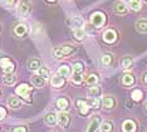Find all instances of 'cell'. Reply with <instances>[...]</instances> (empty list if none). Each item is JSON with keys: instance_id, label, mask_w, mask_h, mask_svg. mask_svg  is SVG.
<instances>
[{"instance_id": "cell-16", "label": "cell", "mask_w": 147, "mask_h": 132, "mask_svg": "<svg viewBox=\"0 0 147 132\" xmlns=\"http://www.w3.org/2000/svg\"><path fill=\"white\" fill-rule=\"evenodd\" d=\"M32 83H33V86L34 87L42 88V87H44V84H45V79L43 78V77L39 76V74H36V76L32 77Z\"/></svg>"}, {"instance_id": "cell-4", "label": "cell", "mask_w": 147, "mask_h": 132, "mask_svg": "<svg viewBox=\"0 0 147 132\" xmlns=\"http://www.w3.org/2000/svg\"><path fill=\"white\" fill-rule=\"evenodd\" d=\"M30 91H32V87H29L28 84H25V83H23L19 87H16V94H19V96L23 97L26 101H30V98H29Z\"/></svg>"}, {"instance_id": "cell-25", "label": "cell", "mask_w": 147, "mask_h": 132, "mask_svg": "<svg viewBox=\"0 0 147 132\" xmlns=\"http://www.w3.org/2000/svg\"><path fill=\"white\" fill-rule=\"evenodd\" d=\"M69 106V102L65 100V98H59L58 101H57V107L59 108V110H67Z\"/></svg>"}, {"instance_id": "cell-22", "label": "cell", "mask_w": 147, "mask_h": 132, "mask_svg": "<svg viewBox=\"0 0 147 132\" xmlns=\"http://www.w3.org/2000/svg\"><path fill=\"white\" fill-rule=\"evenodd\" d=\"M99 94H101V88H99V87L93 86V87H89L88 88V96L89 97L94 98V97H98Z\"/></svg>"}, {"instance_id": "cell-5", "label": "cell", "mask_w": 147, "mask_h": 132, "mask_svg": "<svg viewBox=\"0 0 147 132\" xmlns=\"http://www.w3.org/2000/svg\"><path fill=\"white\" fill-rule=\"evenodd\" d=\"M0 67H1V69L4 70L5 73H11L15 68L14 63H13L9 58H6V57H3L1 58V60H0Z\"/></svg>"}, {"instance_id": "cell-10", "label": "cell", "mask_w": 147, "mask_h": 132, "mask_svg": "<svg viewBox=\"0 0 147 132\" xmlns=\"http://www.w3.org/2000/svg\"><path fill=\"white\" fill-rule=\"evenodd\" d=\"M99 127H101V118L99 117L93 118V120L91 121V123L88 125V127H87L86 132H97Z\"/></svg>"}, {"instance_id": "cell-20", "label": "cell", "mask_w": 147, "mask_h": 132, "mask_svg": "<svg viewBox=\"0 0 147 132\" xmlns=\"http://www.w3.org/2000/svg\"><path fill=\"white\" fill-rule=\"evenodd\" d=\"M8 104H9V107H11V108H19L22 102L18 97H10L8 100Z\"/></svg>"}, {"instance_id": "cell-6", "label": "cell", "mask_w": 147, "mask_h": 132, "mask_svg": "<svg viewBox=\"0 0 147 132\" xmlns=\"http://www.w3.org/2000/svg\"><path fill=\"white\" fill-rule=\"evenodd\" d=\"M57 121H58V123L61 125V126L67 128L69 126V123H71V116L65 112H61L57 116Z\"/></svg>"}, {"instance_id": "cell-44", "label": "cell", "mask_w": 147, "mask_h": 132, "mask_svg": "<svg viewBox=\"0 0 147 132\" xmlns=\"http://www.w3.org/2000/svg\"><path fill=\"white\" fill-rule=\"evenodd\" d=\"M146 111H147V104H146Z\"/></svg>"}, {"instance_id": "cell-43", "label": "cell", "mask_w": 147, "mask_h": 132, "mask_svg": "<svg viewBox=\"0 0 147 132\" xmlns=\"http://www.w3.org/2000/svg\"><path fill=\"white\" fill-rule=\"evenodd\" d=\"M0 96H1V91H0Z\"/></svg>"}, {"instance_id": "cell-8", "label": "cell", "mask_w": 147, "mask_h": 132, "mask_svg": "<svg viewBox=\"0 0 147 132\" xmlns=\"http://www.w3.org/2000/svg\"><path fill=\"white\" fill-rule=\"evenodd\" d=\"M115 12L117 13V14L125 15V14H127L128 9H127V5L122 1V0H117V1L115 3Z\"/></svg>"}, {"instance_id": "cell-1", "label": "cell", "mask_w": 147, "mask_h": 132, "mask_svg": "<svg viewBox=\"0 0 147 132\" xmlns=\"http://www.w3.org/2000/svg\"><path fill=\"white\" fill-rule=\"evenodd\" d=\"M73 52H76V47L71 45V44H67V45L55 48L53 50V56H54V58H57V59H62V58H64V57L69 56V54H72Z\"/></svg>"}, {"instance_id": "cell-21", "label": "cell", "mask_w": 147, "mask_h": 132, "mask_svg": "<svg viewBox=\"0 0 147 132\" xmlns=\"http://www.w3.org/2000/svg\"><path fill=\"white\" fill-rule=\"evenodd\" d=\"M99 128H101L102 132H113V123L111 121H105Z\"/></svg>"}, {"instance_id": "cell-32", "label": "cell", "mask_w": 147, "mask_h": 132, "mask_svg": "<svg viewBox=\"0 0 147 132\" xmlns=\"http://www.w3.org/2000/svg\"><path fill=\"white\" fill-rule=\"evenodd\" d=\"M142 97H143V93H142L141 89H135V91L132 92V98H133L135 101H141Z\"/></svg>"}, {"instance_id": "cell-7", "label": "cell", "mask_w": 147, "mask_h": 132, "mask_svg": "<svg viewBox=\"0 0 147 132\" xmlns=\"http://www.w3.org/2000/svg\"><path fill=\"white\" fill-rule=\"evenodd\" d=\"M29 32V28L26 24H23V23H20V24H16L15 28H14V34L16 37H25L26 34H28Z\"/></svg>"}, {"instance_id": "cell-28", "label": "cell", "mask_w": 147, "mask_h": 132, "mask_svg": "<svg viewBox=\"0 0 147 132\" xmlns=\"http://www.w3.org/2000/svg\"><path fill=\"white\" fill-rule=\"evenodd\" d=\"M129 6H131L133 10L138 12V10H141V8H142V3H141V0H129Z\"/></svg>"}, {"instance_id": "cell-12", "label": "cell", "mask_w": 147, "mask_h": 132, "mask_svg": "<svg viewBox=\"0 0 147 132\" xmlns=\"http://www.w3.org/2000/svg\"><path fill=\"white\" fill-rule=\"evenodd\" d=\"M116 38H117V34L115 30H112V29H107L103 33V40L107 43H113L116 40Z\"/></svg>"}, {"instance_id": "cell-26", "label": "cell", "mask_w": 147, "mask_h": 132, "mask_svg": "<svg viewBox=\"0 0 147 132\" xmlns=\"http://www.w3.org/2000/svg\"><path fill=\"white\" fill-rule=\"evenodd\" d=\"M71 26H73L74 29H81L83 26V20L81 18H73L71 20Z\"/></svg>"}, {"instance_id": "cell-41", "label": "cell", "mask_w": 147, "mask_h": 132, "mask_svg": "<svg viewBox=\"0 0 147 132\" xmlns=\"http://www.w3.org/2000/svg\"><path fill=\"white\" fill-rule=\"evenodd\" d=\"M1 58H3V54H1V53H0V60H1Z\"/></svg>"}, {"instance_id": "cell-3", "label": "cell", "mask_w": 147, "mask_h": 132, "mask_svg": "<svg viewBox=\"0 0 147 132\" xmlns=\"http://www.w3.org/2000/svg\"><path fill=\"white\" fill-rule=\"evenodd\" d=\"M105 15L102 14V13L97 12V13H93L92 16H91V23L93 25L96 26V28H101V26H103V24H105Z\"/></svg>"}, {"instance_id": "cell-19", "label": "cell", "mask_w": 147, "mask_h": 132, "mask_svg": "<svg viewBox=\"0 0 147 132\" xmlns=\"http://www.w3.org/2000/svg\"><path fill=\"white\" fill-rule=\"evenodd\" d=\"M45 123L47 125H49V126H54V125L57 123V114L54 113H47V116H45Z\"/></svg>"}, {"instance_id": "cell-31", "label": "cell", "mask_w": 147, "mask_h": 132, "mask_svg": "<svg viewBox=\"0 0 147 132\" xmlns=\"http://www.w3.org/2000/svg\"><path fill=\"white\" fill-rule=\"evenodd\" d=\"M87 83L91 84V86H94L98 82V76H96V74H89L88 77H87Z\"/></svg>"}, {"instance_id": "cell-9", "label": "cell", "mask_w": 147, "mask_h": 132, "mask_svg": "<svg viewBox=\"0 0 147 132\" xmlns=\"http://www.w3.org/2000/svg\"><path fill=\"white\" fill-rule=\"evenodd\" d=\"M77 107H78V110H79V112H81V114H87L89 112V103L87 102V101L84 100H78L77 101Z\"/></svg>"}, {"instance_id": "cell-17", "label": "cell", "mask_w": 147, "mask_h": 132, "mask_svg": "<svg viewBox=\"0 0 147 132\" xmlns=\"http://www.w3.org/2000/svg\"><path fill=\"white\" fill-rule=\"evenodd\" d=\"M136 29L140 33H147V19H140L136 23Z\"/></svg>"}, {"instance_id": "cell-30", "label": "cell", "mask_w": 147, "mask_h": 132, "mask_svg": "<svg viewBox=\"0 0 147 132\" xmlns=\"http://www.w3.org/2000/svg\"><path fill=\"white\" fill-rule=\"evenodd\" d=\"M15 79H16L15 76H13V74H10V73H6V76L4 77V79H3V81H4L5 84L10 86V84H13V83L15 82Z\"/></svg>"}, {"instance_id": "cell-2", "label": "cell", "mask_w": 147, "mask_h": 132, "mask_svg": "<svg viewBox=\"0 0 147 132\" xmlns=\"http://www.w3.org/2000/svg\"><path fill=\"white\" fill-rule=\"evenodd\" d=\"M16 12H18V15L20 18H26L32 12V4L29 0H22L18 4V8H16Z\"/></svg>"}, {"instance_id": "cell-29", "label": "cell", "mask_w": 147, "mask_h": 132, "mask_svg": "<svg viewBox=\"0 0 147 132\" xmlns=\"http://www.w3.org/2000/svg\"><path fill=\"white\" fill-rule=\"evenodd\" d=\"M38 70H39V76L43 77L44 79L51 77V72H49V69L47 68V67H40V68H39Z\"/></svg>"}, {"instance_id": "cell-18", "label": "cell", "mask_w": 147, "mask_h": 132, "mask_svg": "<svg viewBox=\"0 0 147 132\" xmlns=\"http://www.w3.org/2000/svg\"><path fill=\"white\" fill-rule=\"evenodd\" d=\"M121 66H122V68H123V69H126V70L131 69V68H132V66H133V60H132V58H129V57H125V58L121 60Z\"/></svg>"}, {"instance_id": "cell-14", "label": "cell", "mask_w": 147, "mask_h": 132, "mask_svg": "<svg viewBox=\"0 0 147 132\" xmlns=\"http://www.w3.org/2000/svg\"><path fill=\"white\" fill-rule=\"evenodd\" d=\"M51 82H52V86H53V87H55V88H61L63 84H64L65 79L63 78L62 76H59V74H58V76L55 74V76H53V77H52Z\"/></svg>"}, {"instance_id": "cell-34", "label": "cell", "mask_w": 147, "mask_h": 132, "mask_svg": "<svg viewBox=\"0 0 147 132\" xmlns=\"http://www.w3.org/2000/svg\"><path fill=\"white\" fill-rule=\"evenodd\" d=\"M102 63L105 64V66H109V64L112 63V56L111 54H105V56L102 57Z\"/></svg>"}, {"instance_id": "cell-38", "label": "cell", "mask_w": 147, "mask_h": 132, "mask_svg": "<svg viewBox=\"0 0 147 132\" xmlns=\"http://www.w3.org/2000/svg\"><path fill=\"white\" fill-rule=\"evenodd\" d=\"M13 132H26V128L24 126H19V127H15Z\"/></svg>"}, {"instance_id": "cell-15", "label": "cell", "mask_w": 147, "mask_h": 132, "mask_svg": "<svg viewBox=\"0 0 147 132\" xmlns=\"http://www.w3.org/2000/svg\"><path fill=\"white\" fill-rule=\"evenodd\" d=\"M122 130H123V132H135L136 131V123L131 120H127L122 125Z\"/></svg>"}, {"instance_id": "cell-39", "label": "cell", "mask_w": 147, "mask_h": 132, "mask_svg": "<svg viewBox=\"0 0 147 132\" xmlns=\"http://www.w3.org/2000/svg\"><path fill=\"white\" fill-rule=\"evenodd\" d=\"M6 116V110L4 107H0V120H3Z\"/></svg>"}, {"instance_id": "cell-13", "label": "cell", "mask_w": 147, "mask_h": 132, "mask_svg": "<svg viewBox=\"0 0 147 132\" xmlns=\"http://www.w3.org/2000/svg\"><path fill=\"white\" fill-rule=\"evenodd\" d=\"M42 67V62L38 58H32L28 60V68L30 70H38Z\"/></svg>"}, {"instance_id": "cell-35", "label": "cell", "mask_w": 147, "mask_h": 132, "mask_svg": "<svg viewBox=\"0 0 147 132\" xmlns=\"http://www.w3.org/2000/svg\"><path fill=\"white\" fill-rule=\"evenodd\" d=\"M73 69H74V73H82L83 72V64L77 62L74 63V66H73Z\"/></svg>"}, {"instance_id": "cell-11", "label": "cell", "mask_w": 147, "mask_h": 132, "mask_svg": "<svg viewBox=\"0 0 147 132\" xmlns=\"http://www.w3.org/2000/svg\"><path fill=\"white\" fill-rule=\"evenodd\" d=\"M102 104H103V107H105L106 110H111V108H113V107L116 106L115 97H112V96H105V97H103V100H102Z\"/></svg>"}, {"instance_id": "cell-40", "label": "cell", "mask_w": 147, "mask_h": 132, "mask_svg": "<svg viewBox=\"0 0 147 132\" xmlns=\"http://www.w3.org/2000/svg\"><path fill=\"white\" fill-rule=\"evenodd\" d=\"M143 82H145V83L147 84V73L145 74V77H143Z\"/></svg>"}, {"instance_id": "cell-37", "label": "cell", "mask_w": 147, "mask_h": 132, "mask_svg": "<svg viewBox=\"0 0 147 132\" xmlns=\"http://www.w3.org/2000/svg\"><path fill=\"white\" fill-rule=\"evenodd\" d=\"M91 104H92V107L98 108L99 104H101V101L98 100V97H94V98H92V100H91Z\"/></svg>"}, {"instance_id": "cell-24", "label": "cell", "mask_w": 147, "mask_h": 132, "mask_svg": "<svg viewBox=\"0 0 147 132\" xmlns=\"http://www.w3.org/2000/svg\"><path fill=\"white\" fill-rule=\"evenodd\" d=\"M59 76H62L63 78H65V77H69L71 76V68H69L68 66H62L61 68L58 70Z\"/></svg>"}, {"instance_id": "cell-23", "label": "cell", "mask_w": 147, "mask_h": 132, "mask_svg": "<svg viewBox=\"0 0 147 132\" xmlns=\"http://www.w3.org/2000/svg\"><path fill=\"white\" fill-rule=\"evenodd\" d=\"M73 35H74V38H76V40H83L84 39V37H86V32L83 30L82 28L81 29H74V32H73Z\"/></svg>"}, {"instance_id": "cell-45", "label": "cell", "mask_w": 147, "mask_h": 132, "mask_svg": "<svg viewBox=\"0 0 147 132\" xmlns=\"http://www.w3.org/2000/svg\"><path fill=\"white\" fill-rule=\"evenodd\" d=\"M0 30H1V25H0Z\"/></svg>"}, {"instance_id": "cell-27", "label": "cell", "mask_w": 147, "mask_h": 132, "mask_svg": "<svg viewBox=\"0 0 147 132\" xmlns=\"http://www.w3.org/2000/svg\"><path fill=\"white\" fill-rule=\"evenodd\" d=\"M122 81H123V84H126V86H132L135 83V77L132 74H125Z\"/></svg>"}, {"instance_id": "cell-42", "label": "cell", "mask_w": 147, "mask_h": 132, "mask_svg": "<svg viewBox=\"0 0 147 132\" xmlns=\"http://www.w3.org/2000/svg\"><path fill=\"white\" fill-rule=\"evenodd\" d=\"M48 1H51V3H53V1H55V0H48Z\"/></svg>"}, {"instance_id": "cell-33", "label": "cell", "mask_w": 147, "mask_h": 132, "mask_svg": "<svg viewBox=\"0 0 147 132\" xmlns=\"http://www.w3.org/2000/svg\"><path fill=\"white\" fill-rule=\"evenodd\" d=\"M72 81H73V82H74L76 84H81L82 81H83L82 73H74V74H73V77H72Z\"/></svg>"}, {"instance_id": "cell-36", "label": "cell", "mask_w": 147, "mask_h": 132, "mask_svg": "<svg viewBox=\"0 0 147 132\" xmlns=\"http://www.w3.org/2000/svg\"><path fill=\"white\" fill-rule=\"evenodd\" d=\"M3 3H4V5L8 6V8H13V6L16 5L18 0H3Z\"/></svg>"}]
</instances>
